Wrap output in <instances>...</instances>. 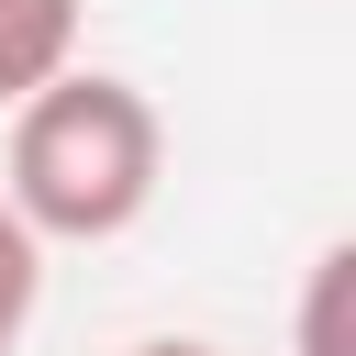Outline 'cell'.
Wrapping results in <instances>:
<instances>
[{"mask_svg":"<svg viewBox=\"0 0 356 356\" xmlns=\"http://www.w3.org/2000/svg\"><path fill=\"white\" fill-rule=\"evenodd\" d=\"M167 189V122L134 78L111 67H67L11 111L0 145V211L33 245H111L156 211Z\"/></svg>","mask_w":356,"mask_h":356,"instance_id":"cell-1","label":"cell"},{"mask_svg":"<svg viewBox=\"0 0 356 356\" xmlns=\"http://www.w3.org/2000/svg\"><path fill=\"white\" fill-rule=\"evenodd\" d=\"M78 22L89 0H0V111H22L44 78L78 67Z\"/></svg>","mask_w":356,"mask_h":356,"instance_id":"cell-2","label":"cell"},{"mask_svg":"<svg viewBox=\"0 0 356 356\" xmlns=\"http://www.w3.org/2000/svg\"><path fill=\"white\" fill-rule=\"evenodd\" d=\"M345 289H356V245H323L300 278V356H345Z\"/></svg>","mask_w":356,"mask_h":356,"instance_id":"cell-3","label":"cell"},{"mask_svg":"<svg viewBox=\"0 0 356 356\" xmlns=\"http://www.w3.org/2000/svg\"><path fill=\"white\" fill-rule=\"evenodd\" d=\"M33 300H44V245L0 211V356H22V334H33Z\"/></svg>","mask_w":356,"mask_h":356,"instance_id":"cell-4","label":"cell"},{"mask_svg":"<svg viewBox=\"0 0 356 356\" xmlns=\"http://www.w3.org/2000/svg\"><path fill=\"white\" fill-rule=\"evenodd\" d=\"M134 356H222V345H200V334H156V345H134Z\"/></svg>","mask_w":356,"mask_h":356,"instance_id":"cell-5","label":"cell"}]
</instances>
